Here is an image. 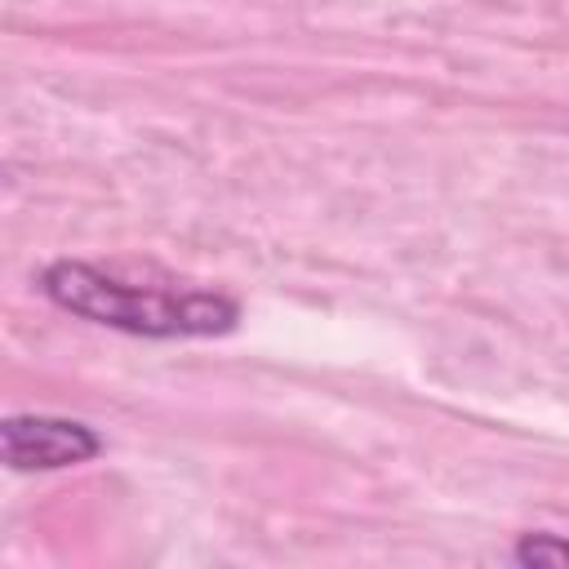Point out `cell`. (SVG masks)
<instances>
[{"mask_svg": "<svg viewBox=\"0 0 569 569\" xmlns=\"http://www.w3.org/2000/svg\"><path fill=\"white\" fill-rule=\"evenodd\" d=\"M36 289L58 311L133 338H222L240 325V302L231 293L151 267L133 271L58 258L36 276Z\"/></svg>", "mask_w": 569, "mask_h": 569, "instance_id": "obj_1", "label": "cell"}, {"mask_svg": "<svg viewBox=\"0 0 569 569\" xmlns=\"http://www.w3.org/2000/svg\"><path fill=\"white\" fill-rule=\"evenodd\" d=\"M0 445L9 471H62L102 453V436L89 422L58 413H9L0 427Z\"/></svg>", "mask_w": 569, "mask_h": 569, "instance_id": "obj_2", "label": "cell"}, {"mask_svg": "<svg viewBox=\"0 0 569 569\" xmlns=\"http://www.w3.org/2000/svg\"><path fill=\"white\" fill-rule=\"evenodd\" d=\"M511 560L516 565H560V560H569V538H560L551 529L520 533V542L511 547Z\"/></svg>", "mask_w": 569, "mask_h": 569, "instance_id": "obj_3", "label": "cell"}]
</instances>
